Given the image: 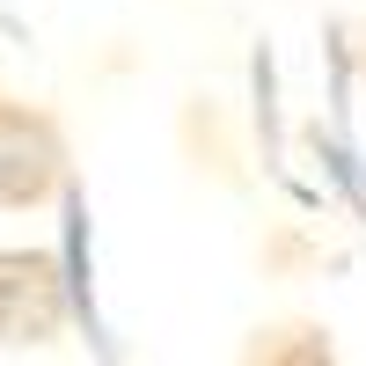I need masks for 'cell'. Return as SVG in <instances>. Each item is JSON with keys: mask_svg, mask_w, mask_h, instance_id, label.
<instances>
[{"mask_svg": "<svg viewBox=\"0 0 366 366\" xmlns=\"http://www.w3.org/2000/svg\"><path fill=\"white\" fill-rule=\"evenodd\" d=\"M74 183L66 132L44 103L0 88V212H37Z\"/></svg>", "mask_w": 366, "mask_h": 366, "instance_id": "1", "label": "cell"}, {"mask_svg": "<svg viewBox=\"0 0 366 366\" xmlns=\"http://www.w3.org/2000/svg\"><path fill=\"white\" fill-rule=\"evenodd\" d=\"M74 322V286L51 249H0V345H59Z\"/></svg>", "mask_w": 366, "mask_h": 366, "instance_id": "2", "label": "cell"}, {"mask_svg": "<svg viewBox=\"0 0 366 366\" xmlns=\"http://www.w3.org/2000/svg\"><path fill=\"white\" fill-rule=\"evenodd\" d=\"M242 366H345L322 322H264L242 345Z\"/></svg>", "mask_w": 366, "mask_h": 366, "instance_id": "3", "label": "cell"}]
</instances>
